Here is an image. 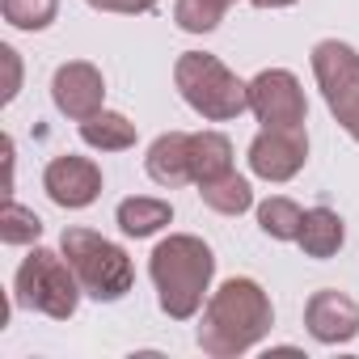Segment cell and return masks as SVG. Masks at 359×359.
<instances>
[{
    "label": "cell",
    "instance_id": "cell-1",
    "mask_svg": "<svg viewBox=\"0 0 359 359\" xmlns=\"http://www.w3.org/2000/svg\"><path fill=\"white\" fill-rule=\"evenodd\" d=\"M271 325H275V309H271V296L262 292V283L258 279H229L203 304V321L195 330V342L212 359H237V355L254 351L271 334Z\"/></svg>",
    "mask_w": 359,
    "mask_h": 359
},
{
    "label": "cell",
    "instance_id": "cell-2",
    "mask_svg": "<svg viewBox=\"0 0 359 359\" xmlns=\"http://www.w3.org/2000/svg\"><path fill=\"white\" fill-rule=\"evenodd\" d=\"M148 275L156 283L161 313L173 317V321H191L203 309V296L212 287L216 254H212V245L203 237L169 233L165 241H156V250L148 258Z\"/></svg>",
    "mask_w": 359,
    "mask_h": 359
},
{
    "label": "cell",
    "instance_id": "cell-3",
    "mask_svg": "<svg viewBox=\"0 0 359 359\" xmlns=\"http://www.w3.org/2000/svg\"><path fill=\"white\" fill-rule=\"evenodd\" d=\"M173 85L182 93V102L203 114L208 123H233L250 110V85L237 81V72H229V64H220L208 51H182L173 64Z\"/></svg>",
    "mask_w": 359,
    "mask_h": 359
},
{
    "label": "cell",
    "instance_id": "cell-4",
    "mask_svg": "<svg viewBox=\"0 0 359 359\" xmlns=\"http://www.w3.org/2000/svg\"><path fill=\"white\" fill-rule=\"evenodd\" d=\"M60 250H64L68 266L76 271L81 292H85L89 300L114 304V300H123V296L131 292L135 266H131L127 250L114 245V241H106L102 233H93V229H64Z\"/></svg>",
    "mask_w": 359,
    "mask_h": 359
},
{
    "label": "cell",
    "instance_id": "cell-5",
    "mask_svg": "<svg viewBox=\"0 0 359 359\" xmlns=\"http://www.w3.org/2000/svg\"><path fill=\"white\" fill-rule=\"evenodd\" d=\"M13 296L22 309L30 313H43L51 321H68L76 313V300H81V279L76 271L68 266L64 250H43L34 245L22 266H18V279H13Z\"/></svg>",
    "mask_w": 359,
    "mask_h": 359
},
{
    "label": "cell",
    "instance_id": "cell-6",
    "mask_svg": "<svg viewBox=\"0 0 359 359\" xmlns=\"http://www.w3.org/2000/svg\"><path fill=\"white\" fill-rule=\"evenodd\" d=\"M313 76L338 127L359 144V51L351 43L321 39L313 47Z\"/></svg>",
    "mask_w": 359,
    "mask_h": 359
},
{
    "label": "cell",
    "instance_id": "cell-7",
    "mask_svg": "<svg viewBox=\"0 0 359 359\" xmlns=\"http://www.w3.org/2000/svg\"><path fill=\"white\" fill-rule=\"evenodd\" d=\"M250 110L262 127H304L309 102L287 68H266L250 81Z\"/></svg>",
    "mask_w": 359,
    "mask_h": 359
},
{
    "label": "cell",
    "instance_id": "cell-8",
    "mask_svg": "<svg viewBox=\"0 0 359 359\" xmlns=\"http://www.w3.org/2000/svg\"><path fill=\"white\" fill-rule=\"evenodd\" d=\"M245 161L262 182H292L309 161V135L304 127H262L250 140Z\"/></svg>",
    "mask_w": 359,
    "mask_h": 359
},
{
    "label": "cell",
    "instance_id": "cell-9",
    "mask_svg": "<svg viewBox=\"0 0 359 359\" xmlns=\"http://www.w3.org/2000/svg\"><path fill=\"white\" fill-rule=\"evenodd\" d=\"M51 102H55V110H60L64 118L85 123V118H93L97 110H106V106H102V102H106V81H102V72H97L89 60H68V64H60L55 76H51Z\"/></svg>",
    "mask_w": 359,
    "mask_h": 359
},
{
    "label": "cell",
    "instance_id": "cell-10",
    "mask_svg": "<svg viewBox=\"0 0 359 359\" xmlns=\"http://www.w3.org/2000/svg\"><path fill=\"white\" fill-rule=\"evenodd\" d=\"M43 191L51 195L55 208L81 212V208H89V203L102 195V169H97L89 156L64 152V156H55V161L43 169Z\"/></svg>",
    "mask_w": 359,
    "mask_h": 359
},
{
    "label": "cell",
    "instance_id": "cell-11",
    "mask_svg": "<svg viewBox=\"0 0 359 359\" xmlns=\"http://www.w3.org/2000/svg\"><path fill=\"white\" fill-rule=\"evenodd\" d=\"M304 330L321 346H342L359 334V304L338 287H321L304 304Z\"/></svg>",
    "mask_w": 359,
    "mask_h": 359
},
{
    "label": "cell",
    "instance_id": "cell-12",
    "mask_svg": "<svg viewBox=\"0 0 359 359\" xmlns=\"http://www.w3.org/2000/svg\"><path fill=\"white\" fill-rule=\"evenodd\" d=\"M144 169L156 187L165 191H177V187H187L195 182V173H191V135L187 131H165L152 140L148 156H144Z\"/></svg>",
    "mask_w": 359,
    "mask_h": 359
},
{
    "label": "cell",
    "instance_id": "cell-13",
    "mask_svg": "<svg viewBox=\"0 0 359 359\" xmlns=\"http://www.w3.org/2000/svg\"><path fill=\"white\" fill-rule=\"evenodd\" d=\"M342 241H346V224H342L338 212H330V208H309L304 212L300 237H296V245L304 250V258L325 262V258H334L342 250Z\"/></svg>",
    "mask_w": 359,
    "mask_h": 359
},
{
    "label": "cell",
    "instance_id": "cell-14",
    "mask_svg": "<svg viewBox=\"0 0 359 359\" xmlns=\"http://www.w3.org/2000/svg\"><path fill=\"white\" fill-rule=\"evenodd\" d=\"M191 173H195V187L233 173V144H229V135H220V131H195L191 135Z\"/></svg>",
    "mask_w": 359,
    "mask_h": 359
},
{
    "label": "cell",
    "instance_id": "cell-15",
    "mask_svg": "<svg viewBox=\"0 0 359 359\" xmlns=\"http://www.w3.org/2000/svg\"><path fill=\"white\" fill-rule=\"evenodd\" d=\"M114 220H118V229L127 233V237H152V233H161L169 220H173V208L165 203V199H152V195H131V199H123L118 203V212H114Z\"/></svg>",
    "mask_w": 359,
    "mask_h": 359
},
{
    "label": "cell",
    "instance_id": "cell-16",
    "mask_svg": "<svg viewBox=\"0 0 359 359\" xmlns=\"http://www.w3.org/2000/svg\"><path fill=\"white\" fill-rule=\"evenodd\" d=\"M81 140L97 152H127L135 148V123L118 110H97L93 118L81 123Z\"/></svg>",
    "mask_w": 359,
    "mask_h": 359
},
{
    "label": "cell",
    "instance_id": "cell-17",
    "mask_svg": "<svg viewBox=\"0 0 359 359\" xmlns=\"http://www.w3.org/2000/svg\"><path fill=\"white\" fill-rule=\"evenodd\" d=\"M199 195H203V203H208L212 212H220V216H241V212L254 208V191H250V182H245L237 169L224 173V177H216V182H203Z\"/></svg>",
    "mask_w": 359,
    "mask_h": 359
},
{
    "label": "cell",
    "instance_id": "cell-18",
    "mask_svg": "<svg viewBox=\"0 0 359 359\" xmlns=\"http://www.w3.org/2000/svg\"><path fill=\"white\" fill-rule=\"evenodd\" d=\"M300 220H304L300 203H292V199H283V195L258 203V229H262L271 241H296V237H300Z\"/></svg>",
    "mask_w": 359,
    "mask_h": 359
},
{
    "label": "cell",
    "instance_id": "cell-19",
    "mask_svg": "<svg viewBox=\"0 0 359 359\" xmlns=\"http://www.w3.org/2000/svg\"><path fill=\"white\" fill-rule=\"evenodd\" d=\"M233 0H177L173 5V22L177 30H187V34H212L224 13H229Z\"/></svg>",
    "mask_w": 359,
    "mask_h": 359
},
{
    "label": "cell",
    "instance_id": "cell-20",
    "mask_svg": "<svg viewBox=\"0 0 359 359\" xmlns=\"http://www.w3.org/2000/svg\"><path fill=\"white\" fill-rule=\"evenodd\" d=\"M39 237H43V220L9 195L5 212H0V241H5V245H34Z\"/></svg>",
    "mask_w": 359,
    "mask_h": 359
},
{
    "label": "cell",
    "instance_id": "cell-21",
    "mask_svg": "<svg viewBox=\"0 0 359 359\" xmlns=\"http://www.w3.org/2000/svg\"><path fill=\"white\" fill-rule=\"evenodd\" d=\"M0 13L18 30H47L60 13V0H0Z\"/></svg>",
    "mask_w": 359,
    "mask_h": 359
},
{
    "label": "cell",
    "instance_id": "cell-22",
    "mask_svg": "<svg viewBox=\"0 0 359 359\" xmlns=\"http://www.w3.org/2000/svg\"><path fill=\"white\" fill-rule=\"evenodd\" d=\"M85 5L97 9V13H127V18H135V13H152L156 0H85Z\"/></svg>",
    "mask_w": 359,
    "mask_h": 359
},
{
    "label": "cell",
    "instance_id": "cell-23",
    "mask_svg": "<svg viewBox=\"0 0 359 359\" xmlns=\"http://www.w3.org/2000/svg\"><path fill=\"white\" fill-rule=\"evenodd\" d=\"M0 60H5V68H9V85H5V102H13V97L22 93V60H18V51H13V47H0Z\"/></svg>",
    "mask_w": 359,
    "mask_h": 359
},
{
    "label": "cell",
    "instance_id": "cell-24",
    "mask_svg": "<svg viewBox=\"0 0 359 359\" xmlns=\"http://www.w3.org/2000/svg\"><path fill=\"white\" fill-rule=\"evenodd\" d=\"M254 9H287V5H296V0H250Z\"/></svg>",
    "mask_w": 359,
    "mask_h": 359
}]
</instances>
